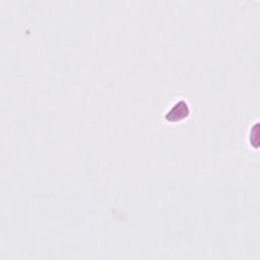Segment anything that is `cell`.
Masks as SVG:
<instances>
[{
    "label": "cell",
    "instance_id": "1",
    "mask_svg": "<svg viewBox=\"0 0 260 260\" xmlns=\"http://www.w3.org/2000/svg\"><path fill=\"white\" fill-rule=\"evenodd\" d=\"M188 113H189L188 106L185 103L180 102V103H177L176 105L168 112L167 119L169 121H178V120L183 119L184 117H186V115H188Z\"/></svg>",
    "mask_w": 260,
    "mask_h": 260
}]
</instances>
